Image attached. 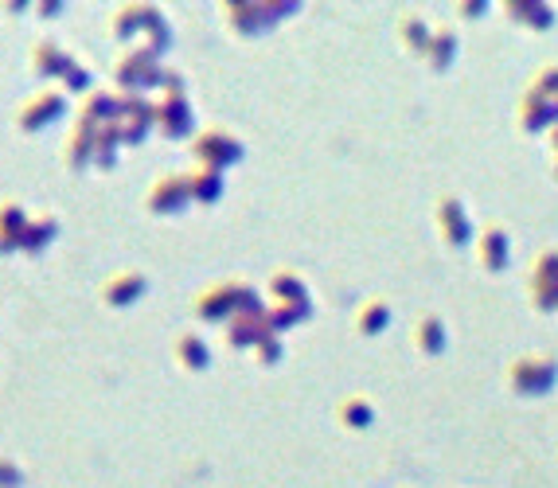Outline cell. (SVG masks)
<instances>
[{"label":"cell","instance_id":"cell-1","mask_svg":"<svg viewBox=\"0 0 558 488\" xmlns=\"http://www.w3.org/2000/svg\"><path fill=\"white\" fill-rule=\"evenodd\" d=\"M114 79H118L121 94H141V90H153L157 82H164V71L153 51H129L118 59Z\"/></svg>","mask_w":558,"mask_h":488},{"label":"cell","instance_id":"cell-2","mask_svg":"<svg viewBox=\"0 0 558 488\" xmlns=\"http://www.w3.org/2000/svg\"><path fill=\"white\" fill-rule=\"evenodd\" d=\"M63 110H67L63 90H40V94H32V98L16 110V125H20L24 133H40L47 122L63 118Z\"/></svg>","mask_w":558,"mask_h":488},{"label":"cell","instance_id":"cell-3","mask_svg":"<svg viewBox=\"0 0 558 488\" xmlns=\"http://www.w3.org/2000/svg\"><path fill=\"white\" fill-rule=\"evenodd\" d=\"M192 153H196V161H200V168H211V172H219L223 164L239 161L242 149H239V141H231L227 133L211 129V133H200V137H196Z\"/></svg>","mask_w":558,"mask_h":488},{"label":"cell","instance_id":"cell-4","mask_svg":"<svg viewBox=\"0 0 558 488\" xmlns=\"http://www.w3.org/2000/svg\"><path fill=\"white\" fill-rule=\"evenodd\" d=\"M145 289H149V282H145L141 270H121V274H110V278L102 282L98 297H102L110 309H129Z\"/></svg>","mask_w":558,"mask_h":488},{"label":"cell","instance_id":"cell-5","mask_svg":"<svg viewBox=\"0 0 558 488\" xmlns=\"http://www.w3.org/2000/svg\"><path fill=\"white\" fill-rule=\"evenodd\" d=\"M98 129H102V125L90 122V118H79V125L71 129L67 153H63V161H67L71 172H82L86 164H94V153H98Z\"/></svg>","mask_w":558,"mask_h":488},{"label":"cell","instance_id":"cell-6","mask_svg":"<svg viewBox=\"0 0 558 488\" xmlns=\"http://www.w3.org/2000/svg\"><path fill=\"white\" fill-rule=\"evenodd\" d=\"M192 200V188H188V176H160L153 184V192L145 196V207L157 211V215H172Z\"/></svg>","mask_w":558,"mask_h":488},{"label":"cell","instance_id":"cell-7","mask_svg":"<svg viewBox=\"0 0 558 488\" xmlns=\"http://www.w3.org/2000/svg\"><path fill=\"white\" fill-rule=\"evenodd\" d=\"M32 67H36L40 79H67L75 59H71V51H63L55 40H40L32 47Z\"/></svg>","mask_w":558,"mask_h":488},{"label":"cell","instance_id":"cell-8","mask_svg":"<svg viewBox=\"0 0 558 488\" xmlns=\"http://www.w3.org/2000/svg\"><path fill=\"white\" fill-rule=\"evenodd\" d=\"M28 211L16 204V200H4L0 204V254H16L24 243V231H28Z\"/></svg>","mask_w":558,"mask_h":488},{"label":"cell","instance_id":"cell-9","mask_svg":"<svg viewBox=\"0 0 558 488\" xmlns=\"http://www.w3.org/2000/svg\"><path fill=\"white\" fill-rule=\"evenodd\" d=\"M235 305H239L235 285H211V289H203L200 297H196V317L200 321H223Z\"/></svg>","mask_w":558,"mask_h":488},{"label":"cell","instance_id":"cell-10","mask_svg":"<svg viewBox=\"0 0 558 488\" xmlns=\"http://www.w3.org/2000/svg\"><path fill=\"white\" fill-rule=\"evenodd\" d=\"M157 122L164 137H184L192 129V110H188V98H164L157 106Z\"/></svg>","mask_w":558,"mask_h":488},{"label":"cell","instance_id":"cell-11","mask_svg":"<svg viewBox=\"0 0 558 488\" xmlns=\"http://www.w3.org/2000/svg\"><path fill=\"white\" fill-rule=\"evenodd\" d=\"M145 12H149V4H121L114 12V20H110V36L118 43L133 40L145 28Z\"/></svg>","mask_w":558,"mask_h":488},{"label":"cell","instance_id":"cell-12","mask_svg":"<svg viewBox=\"0 0 558 488\" xmlns=\"http://www.w3.org/2000/svg\"><path fill=\"white\" fill-rule=\"evenodd\" d=\"M55 235H59V223H55L51 215H36V219L28 223V231H24V243H20V250L36 258V254H43V250L51 246Z\"/></svg>","mask_w":558,"mask_h":488},{"label":"cell","instance_id":"cell-13","mask_svg":"<svg viewBox=\"0 0 558 488\" xmlns=\"http://www.w3.org/2000/svg\"><path fill=\"white\" fill-rule=\"evenodd\" d=\"M172 352H176V360L188 367V371H200V367H207V360H211L196 332H180V336H176V344H172Z\"/></svg>","mask_w":558,"mask_h":488},{"label":"cell","instance_id":"cell-14","mask_svg":"<svg viewBox=\"0 0 558 488\" xmlns=\"http://www.w3.org/2000/svg\"><path fill=\"white\" fill-rule=\"evenodd\" d=\"M118 145H121V129H118V122H106L102 129H98V153H94V164L110 172V168L118 164Z\"/></svg>","mask_w":558,"mask_h":488},{"label":"cell","instance_id":"cell-15","mask_svg":"<svg viewBox=\"0 0 558 488\" xmlns=\"http://www.w3.org/2000/svg\"><path fill=\"white\" fill-rule=\"evenodd\" d=\"M223 180H219V172H211V168H196L192 176H188V188H192V200H203V204H215L219 200V188Z\"/></svg>","mask_w":558,"mask_h":488},{"label":"cell","instance_id":"cell-16","mask_svg":"<svg viewBox=\"0 0 558 488\" xmlns=\"http://www.w3.org/2000/svg\"><path fill=\"white\" fill-rule=\"evenodd\" d=\"M63 86H67V90H75V94H90V71L75 63V67L67 71V79H63Z\"/></svg>","mask_w":558,"mask_h":488},{"label":"cell","instance_id":"cell-17","mask_svg":"<svg viewBox=\"0 0 558 488\" xmlns=\"http://www.w3.org/2000/svg\"><path fill=\"white\" fill-rule=\"evenodd\" d=\"M20 481H24V477H20V469H16L12 461H4V457H0V488H20Z\"/></svg>","mask_w":558,"mask_h":488}]
</instances>
